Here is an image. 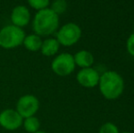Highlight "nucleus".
Returning a JSON list of instances; mask_svg holds the SVG:
<instances>
[{"label":"nucleus","instance_id":"nucleus-1","mask_svg":"<svg viewBox=\"0 0 134 133\" xmlns=\"http://www.w3.org/2000/svg\"><path fill=\"white\" fill-rule=\"evenodd\" d=\"M59 16L49 7L37 11L32 21V27L36 35L39 37H48L58 29Z\"/></svg>","mask_w":134,"mask_h":133},{"label":"nucleus","instance_id":"nucleus-2","mask_svg":"<svg viewBox=\"0 0 134 133\" xmlns=\"http://www.w3.org/2000/svg\"><path fill=\"white\" fill-rule=\"evenodd\" d=\"M99 90L107 100H116L124 90V81L119 73L109 70L99 77Z\"/></svg>","mask_w":134,"mask_h":133},{"label":"nucleus","instance_id":"nucleus-3","mask_svg":"<svg viewBox=\"0 0 134 133\" xmlns=\"http://www.w3.org/2000/svg\"><path fill=\"white\" fill-rule=\"evenodd\" d=\"M26 34L23 28L8 25L0 29V47L5 49H12L23 44Z\"/></svg>","mask_w":134,"mask_h":133},{"label":"nucleus","instance_id":"nucleus-4","mask_svg":"<svg viewBox=\"0 0 134 133\" xmlns=\"http://www.w3.org/2000/svg\"><path fill=\"white\" fill-rule=\"evenodd\" d=\"M81 37V29L77 24L67 23L58 30L56 39L59 45L71 47L75 45Z\"/></svg>","mask_w":134,"mask_h":133},{"label":"nucleus","instance_id":"nucleus-5","mask_svg":"<svg viewBox=\"0 0 134 133\" xmlns=\"http://www.w3.org/2000/svg\"><path fill=\"white\" fill-rule=\"evenodd\" d=\"M76 64L74 57L69 53H62L58 55L51 63V68L55 74L60 77L70 75L75 70Z\"/></svg>","mask_w":134,"mask_h":133},{"label":"nucleus","instance_id":"nucleus-6","mask_svg":"<svg viewBox=\"0 0 134 133\" xmlns=\"http://www.w3.org/2000/svg\"><path fill=\"white\" fill-rule=\"evenodd\" d=\"M39 108V101L34 95H24L16 103V111L23 119L32 117Z\"/></svg>","mask_w":134,"mask_h":133},{"label":"nucleus","instance_id":"nucleus-7","mask_svg":"<svg viewBox=\"0 0 134 133\" xmlns=\"http://www.w3.org/2000/svg\"><path fill=\"white\" fill-rule=\"evenodd\" d=\"M23 124V118L16 110L7 108L0 113V125L7 130H18Z\"/></svg>","mask_w":134,"mask_h":133},{"label":"nucleus","instance_id":"nucleus-8","mask_svg":"<svg viewBox=\"0 0 134 133\" xmlns=\"http://www.w3.org/2000/svg\"><path fill=\"white\" fill-rule=\"evenodd\" d=\"M99 74L95 68L86 67L80 70L77 74V80L82 87L91 89L99 85Z\"/></svg>","mask_w":134,"mask_h":133},{"label":"nucleus","instance_id":"nucleus-9","mask_svg":"<svg viewBox=\"0 0 134 133\" xmlns=\"http://www.w3.org/2000/svg\"><path fill=\"white\" fill-rule=\"evenodd\" d=\"M10 19L12 25L18 27H24L27 26L31 19L30 11L25 5H16L11 12Z\"/></svg>","mask_w":134,"mask_h":133},{"label":"nucleus","instance_id":"nucleus-10","mask_svg":"<svg viewBox=\"0 0 134 133\" xmlns=\"http://www.w3.org/2000/svg\"><path fill=\"white\" fill-rule=\"evenodd\" d=\"M74 61L76 66H79L81 68L90 67L94 63V57L88 50H80L75 54Z\"/></svg>","mask_w":134,"mask_h":133},{"label":"nucleus","instance_id":"nucleus-11","mask_svg":"<svg viewBox=\"0 0 134 133\" xmlns=\"http://www.w3.org/2000/svg\"><path fill=\"white\" fill-rule=\"evenodd\" d=\"M59 43L56 38H47L44 41H42L41 45L40 52L43 56L46 57H52L58 53L59 49Z\"/></svg>","mask_w":134,"mask_h":133},{"label":"nucleus","instance_id":"nucleus-12","mask_svg":"<svg viewBox=\"0 0 134 133\" xmlns=\"http://www.w3.org/2000/svg\"><path fill=\"white\" fill-rule=\"evenodd\" d=\"M23 45L28 51H40L42 40H41V37L39 36L36 35V34H31V35H27L25 37L23 41Z\"/></svg>","mask_w":134,"mask_h":133},{"label":"nucleus","instance_id":"nucleus-13","mask_svg":"<svg viewBox=\"0 0 134 133\" xmlns=\"http://www.w3.org/2000/svg\"><path fill=\"white\" fill-rule=\"evenodd\" d=\"M23 124L25 130L29 133H35L36 131H37L39 129V126H40L38 119L34 117V116L26 118Z\"/></svg>","mask_w":134,"mask_h":133},{"label":"nucleus","instance_id":"nucleus-14","mask_svg":"<svg viewBox=\"0 0 134 133\" xmlns=\"http://www.w3.org/2000/svg\"><path fill=\"white\" fill-rule=\"evenodd\" d=\"M50 9L56 13L58 16H59L67 10V2L65 0H54L52 2Z\"/></svg>","mask_w":134,"mask_h":133},{"label":"nucleus","instance_id":"nucleus-15","mask_svg":"<svg viewBox=\"0 0 134 133\" xmlns=\"http://www.w3.org/2000/svg\"><path fill=\"white\" fill-rule=\"evenodd\" d=\"M28 5L37 11L46 9L49 7L50 0H27Z\"/></svg>","mask_w":134,"mask_h":133},{"label":"nucleus","instance_id":"nucleus-16","mask_svg":"<svg viewBox=\"0 0 134 133\" xmlns=\"http://www.w3.org/2000/svg\"><path fill=\"white\" fill-rule=\"evenodd\" d=\"M99 133H120L118 127L111 122L104 123L99 129Z\"/></svg>","mask_w":134,"mask_h":133},{"label":"nucleus","instance_id":"nucleus-17","mask_svg":"<svg viewBox=\"0 0 134 133\" xmlns=\"http://www.w3.org/2000/svg\"><path fill=\"white\" fill-rule=\"evenodd\" d=\"M127 51L134 57V33L131 34L127 40Z\"/></svg>","mask_w":134,"mask_h":133},{"label":"nucleus","instance_id":"nucleus-18","mask_svg":"<svg viewBox=\"0 0 134 133\" xmlns=\"http://www.w3.org/2000/svg\"><path fill=\"white\" fill-rule=\"evenodd\" d=\"M35 133H47V132H45V131H41V130H37V131H36Z\"/></svg>","mask_w":134,"mask_h":133},{"label":"nucleus","instance_id":"nucleus-19","mask_svg":"<svg viewBox=\"0 0 134 133\" xmlns=\"http://www.w3.org/2000/svg\"><path fill=\"white\" fill-rule=\"evenodd\" d=\"M121 133H131V132H129V131H123V132H121Z\"/></svg>","mask_w":134,"mask_h":133}]
</instances>
